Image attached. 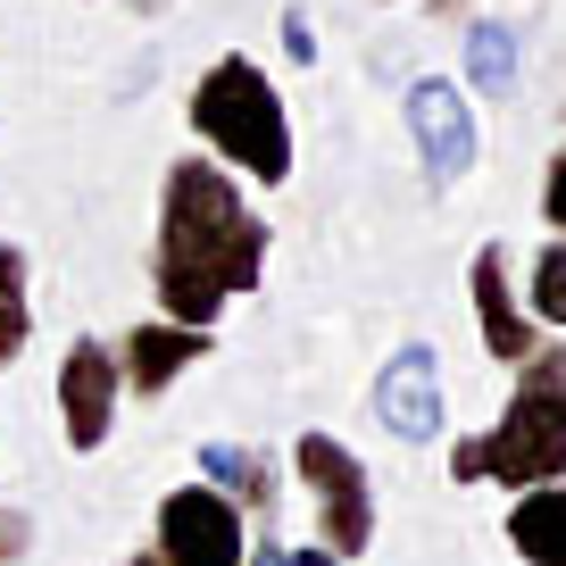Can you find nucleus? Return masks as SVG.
Segmentation results:
<instances>
[{"label":"nucleus","instance_id":"nucleus-13","mask_svg":"<svg viewBox=\"0 0 566 566\" xmlns=\"http://www.w3.org/2000/svg\"><path fill=\"white\" fill-rule=\"evenodd\" d=\"M459 59H467V84H475L483 101H509V92H516V75H525V51H516V25H500V18H467V42H459Z\"/></svg>","mask_w":566,"mask_h":566},{"label":"nucleus","instance_id":"nucleus-8","mask_svg":"<svg viewBox=\"0 0 566 566\" xmlns=\"http://www.w3.org/2000/svg\"><path fill=\"white\" fill-rule=\"evenodd\" d=\"M375 424H384L391 442L424 450V442H442V424H450V400H442V358H433V342H400V350L375 367Z\"/></svg>","mask_w":566,"mask_h":566},{"label":"nucleus","instance_id":"nucleus-7","mask_svg":"<svg viewBox=\"0 0 566 566\" xmlns=\"http://www.w3.org/2000/svg\"><path fill=\"white\" fill-rule=\"evenodd\" d=\"M51 391H59V433H67V450H108V433H117V408H125V367H117V350L108 342H67V358H59V375H51Z\"/></svg>","mask_w":566,"mask_h":566},{"label":"nucleus","instance_id":"nucleus-16","mask_svg":"<svg viewBox=\"0 0 566 566\" xmlns=\"http://www.w3.org/2000/svg\"><path fill=\"white\" fill-rule=\"evenodd\" d=\"M242 566H358V558H334L325 542H266V549H250Z\"/></svg>","mask_w":566,"mask_h":566},{"label":"nucleus","instance_id":"nucleus-2","mask_svg":"<svg viewBox=\"0 0 566 566\" xmlns=\"http://www.w3.org/2000/svg\"><path fill=\"white\" fill-rule=\"evenodd\" d=\"M184 117H192V142H200V150H209L217 167H233L242 184H259V192L292 184V167H301L283 84H275L250 51L209 59V67H200V84H192V101H184Z\"/></svg>","mask_w":566,"mask_h":566},{"label":"nucleus","instance_id":"nucleus-15","mask_svg":"<svg viewBox=\"0 0 566 566\" xmlns=\"http://www.w3.org/2000/svg\"><path fill=\"white\" fill-rule=\"evenodd\" d=\"M525 308H533L542 334H566V242L558 233H549V242L533 250V266H525Z\"/></svg>","mask_w":566,"mask_h":566},{"label":"nucleus","instance_id":"nucleus-5","mask_svg":"<svg viewBox=\"0 0 566 566\" xmlns=\"http://www.w3.org/2000/svg\"><path fill=\"white\" fill-rule=\"evenodd\" d=\"M150 558L159 566H242L250 558V516L217 483H176L150 516Z\"/></svg>","mask_w":566,"mask_h":566},{"label":"nucleus","instance_id":"nucleus-12","mask_svg":"<svg viewBox=\"0 0 566 566\" xmlns=\"http://www.w3.org/2000/svg\"><path fill=\"white\" fill-rule=\"evenodd\" d=\"M200 483H217L242 516H266L275 492H283L275 467H266V450H250V442H209V450H200Z\"/></svg>","mask_w":566,"mask_h":566},{"label":"nucleus","instance_id":"nucleus-20","mask_svg":"<svg viewBox=\"0 0 566 566\" xmlns=\"http://www.w3.org/2000/svg\"><path fill=\"white\" fill-rule=\"evenodd\" d=\"M125 566H159V558H150V549H142V558H125Z\"/></svg>","mask_w":566,"mask_h":566},{"label":"nucleus","instance_id":"nucleus-3","mask_svg":"<svg viewBox=\"0 0 566 566\" xmlns=\"http://www.w3.org/2000/svg\"><path fill=\"white\" fill-rule=\"evenodd\" d=\"M450 483H500V492L566 483V342H542L516 367L509 408L450 450Z\"/></svg>","mask_w":566,"mask_h":566},{"label":"nucleus","instance_id":"nucleus-10","mask_svg":"<svg viewBox=\"0 0 566 566\" xmlns=\"http://www.w3.org/2000/svg\"><path fill=\"white\" fill-rule=\"evenodd\" d=\"M209 350H217V334H200V325H176V317H142L134 334L117 342L125 400H159V391H176V384H184V375H192Z\"/></svg>","mask_w":566,"mask_h":566},{"label":"nucleus","instance_id":"nucleus-4","mask_svg":"<svg viewBox=\"0 0 566 566\" xmlns=\"http://www.w3.org/2000/svg\"><path fill=\"white\" fill-rule=\"evenodd\" d=\"M292 475H301L308 509H317V542L334 558H358L375 542V483H367V459H358L342 433H301L292 442Z\"/></svg>","mask_w":566,"mask_h":566},{"label":"nucleus","instance_id":"nucleus-18","mask_svg":"<svg viewBox=\"0 0 566 566\" xmlns=\"http://www.w3.org/2000/svg\"><path fill=\"white\" fill-rule=\"evenodd\" d=\"M283 59H292V67H317V34H308V9H283Z\"/></svg>","mask_w":566,"mask_h":566},{"label":"nucleus","instance_id":"nucleus-17","mask_svg":"<svg viewBox=\"0 0 566 566\" xmlns=\"http://www.w3.org/2000/svg\"><path fill=\"white\" fill-rule=\"evenodd\" d=\"M542 217H549V233L566 242V142L549 150V167H542Z\"/></svg>","mask_w":566,"mask_h":566},{"label":"nucleus","instance_id":"nucleus-14","mask_svg":"<svg viewBox=\"0 0 566 566\" xmlns=\"http://www.w3.org/2000/svg\"><path fill=\"white\" fill-rule=\"evenodd\" d=\"M25 342H34V266L18 242H0V367L25 358Z\"/></svg>","mask_w":566,"mask_h":566},{"label":"nucleus","instance_id":"nucleus-9","mask_svg":"<svg viewBox=\"0 0 566 566\" xmlns=\"http://www.w3.org/2000/svg\"><path fill=\"white\" fill-rule=\"evenodd\" d=\"M467 301H475V334H483V350H492L500 367H525V358L542 350V325L516 301V275H509V250L500 242H483L475 259H467Z\"/></svg>","mask_w":566,"mask_h":566},{"label":"nucleus","instance_id":"nucleus-19","mask_svg":"<svg viewBox=\"0 0 566 566\" xmlns=\"http://www.w3.org/2000/svg\"><path fill=\"white\" fill-rule=\"evenodd\" d=\"M34 542V525H25L18 509H0V566H18V549Z\"/></svg>","mask_w":566,"mask_h":566},{"label":"nucleus","instance_id":"nucleus-11","mask_svg":"<svg viewBox=\"0 0 566 566\" xmlns=\"http://www.w3.org/2000/svg\"><path fill=\"white\" fill-rule=\"evenodd\" d=\"M509 549L525 566H566V483H533L509 500Z\"/></svg>","mask_w":566,"mask_h":566},{"label":"nucleus","instance_id":"nucleus-6","mask_svg":"<svg viewBox=\"0 0 566 566\" xmlns=\"http://www.w3.org/2000/svg\"><path fill=\"white\" fill-rule=\"evenodd\" d=\"M400 117H408V142H417L433 192H450V184L475 176L483 125H475V108H467V84H450V75H417V84L400 92Z\"/></svg>","mask_w":566,"mask_h":566},{"label":"nucleus","instance_id":"nucleus-1","mask_svg":"<svg viewBox=\"0 0 566 566\" xmlns=\"http://www.w3.org/2000/svg\"><path fill=\"white\" fill-rule=\"evenodd\" d=\"M266 242H275V226L250 209V184L217 167L209 150H184L159 176V233H150L159 317L217 334V317L266 283Z\"/></svg>","mask_w":566,"mask_h":566}]
</instances>
